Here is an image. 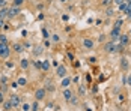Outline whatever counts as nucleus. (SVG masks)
<instances>
[{
  "instance_id": "obj_1",
  "label": "nucleus",
  "mask_w": 131,
  "mask_h": 111,
  "mask_svg": "<svg viewBox=\"0 0 131 111\" xmlns=\"http://www.w3.org/2000/svg\"><path fill=\"white\" fill-rule=\"evenodd\" d=\"M9 53H11V48L8 47V44H2L0 42V57H8L9 56Z\"/></svg>"
},
{
  "instance_id": "obj_2",
  "label": "nucleus",
  "mask_w": 131,
  "mask_h": 111,
  "mask_svg": "<svg viewBox=\"0 0 131 111\" xmlns=\"http://www.w3.org/2000/svg\"><path fill=\"white\" fill-rule=\"evenodd\" d=\"M56 74H57V77H60V78H65L66 77V68L63 65H57V66H56Z\"/></svg>"
},
{
  "instance_id": "obj_3",
  "label": "nucleus",
  "mask_w": 131,
  "mask_h": 111,
  "mask_svg": "<svg viewBox=\"0 0 131 111\" xmlns=\"http://www.w3.org/2000/svg\"><path fill=\"white\" fill-rule=\"evenodd\" d=\"M93 47H95V42H93L92 39H89V38H84V39H83V48L92 50Z\"/></svg>"
},
{
  "instance_id": "obj_4",
  "label": "nucleus",
  "mask_w": 131,
  "mask_h": 111,
  "mask_svg": "<svg viewBox=\"0 0 131 111\" xmlns=\"http://www.w3.org/2000/svg\"><path fill=\"white\" fill-rule=\"evenodd\" d=\"M45 93H47L45 89H38V90L35 92V98H36V101H42V99L45 98Z\"/></svg>"
},
{
  "instance_id": "obj_5",
  "label": "nucleus",
  "mask_w": 131,
  "mask_h": 111,
  "mask_svg": "<svg viewBox=\"0 0 131 111\" xmlns=\"http://www.w3.org/2000/svg\"><path fill=\"white\" fill-rule=\"evenodd\" d=\"M9 101H11L12 107H18V105H20V102H21V99H20V96H18V95H15V93L9 96Z\"/></svg>"
},
{
  "instance_id": "obj_6",
  "label": "nucleus",
  "mask_w": 131,
  "mask_h": 111,
  "mask_svg": "<svg viewBox=\"0 0 131 111\" xmlns=\"http://www.w3.org/2000/svg\"><path fill=\"white\" fill-rule=\"evenodd\" d=\"M18 14H20V8H18V6H15V5H14V6H11V8H9V18L17 17Z\"/></svg>"
},
{
  "instance_id": "obj_7",
  "label": "nucleus",
  "mask_w": 131,
  "mask_h": 111,
  "mask_svg": "<svg viewBox=\"0 0 131 111\" xmlns=\"http://www.w3.org/2000/svg\"><path fill=\"white\" fill-rule=\"evenodd\" d=\"M110 38H112L113 41H118L119 38H121V29H113L112 33H110Z\"/></svg>"
},
{
  "instance_id": "obj_8",
  "label": "nucleus",
  "mask_w": 131,
  "mask_h": 111,
  "mask_svg": "<svg viewBox=\"0 0 131 111\" xmlns=\"http://www.w3.org/2000/svg\"><path fill=\"white\" fill-rule=\"evenodd\" d=\"M105 53H115V42H107L104 45Z\"/></svg>"
},
{
  "instance_id": "obj_9",
  "label": "nucleus",
  "mask_w": 131,
  "mask_h": 111,
  "mask_svg": "<svg viewBox=\"0 0 131 111\" xmlns=\"http://www.w3.org/2000/svg\"><path fill=\"white\" fill-rule=\"evenodd\" d=\"M119 42H121L124 47H127V45L130 44V36H128V35H121V38H119Z\"/></svg>"
},
{
  "instance_id": "obj_10",
  "label": "nucleus",
  "mask_w": 131,
  "mask_h": 111,
  "mask_svg": "<svg viewBox=\"0 0 131 111\" xmlns=\"http://www.w3.org/2000/svg\"><path fill=\"white\" fill-rule=\"evenodd\" d=\"M6 17H9V9L5 6V8H2V9H0V18H2V20H5Z\"/></svg>"
},
{
  "instance_id": "obj_11",
  "label": "nucleus",
  "mask_w": 131,
  "mask_h": 111,
  "mask_svg": "<svg viewBox=\"0 0 131 111\" xmlns=\"http://www.w3.org/2000/svg\"><path fill=\"white\" fill-rule=\"evenodd\" d=\"M72 96H74V95H72V92H71L69 89H65V90H63V98H65L68 102H69V99L72 98Z\"/></svg>"
},
{
  "instance_id": "obj_12",
  "label": "nucleus",
  "mask_w": 131,
  "mask_h": 111,
  "mask_svg": "<svg viewBox=\"0 0 131 111\" xmlns=\"http://www.w3.org/2000/svg\"><path fill=\"white\" fill-rule=\"evenodd\" d=\"M69 84H71V78H69V77H65L60 86L63 87V89H68V87H69Z\"/></svg>"
},
{
  "instance_id": "obj_13",
  "label": "nucleus",
  "mask_w": 131,
  "mask_h": 111,
  "mask_svg": "<svg viewBox=\"0 0 131 111\" xmlns=\"http://www.w3.org/2000/svg\"><path fill=\"white\" fill-rule=\"evenodd\" d=\"M124 48H125V47H124L121 42H119V44H115V53H122Z\"/></svg>"
},
{
  "instance_id": "obj_14",
  "label": "nucleus",
  "mask_w": 131,
  "mask_h": 111,
  "mask_svg": "<svg viewBox=\"0 0 131 111\" xmlns=\"http://www.w3.org/2000/svg\"><path fill=\"white\" fill-rule=\"evenodd\" d=\"M128 2H130V0H127V2H124L122 5H119V11H121V12H125V11H127V8H128Z\"/></svg>"
},
{
  "instance_id": "obj_15",
  "label": "nucleus",
  "mask_w": 131,
  "mask_h": 111,
  "mask_svg": "<svg viewBox=\"0 0 131 111\" xmlns=\"http://www.w3.org/2000/svg\"><path fill=\"white\" fill-rule=\"evenodd\" d=\"M48 69H50V63L47 62V60H44L42 62V71H47L48 72Z\"/></svg>"
},
{
  "instance_id": "obj_16",
  "label": "nucleus",
  "mask_w": 131,
  "mask_h": 111,
  "mask_svg": "<svg viewBox=\"0 0 131 111\" xmlns=\"http://www.w3.org/2000/svg\"><path fill=\"white\" fill-rule=\"evenodd\" d=\"M3 108H5V110H11V108H12V104H11V101H6V102H3Z\"/></svg>"
},
{
  "instance_id": "obj_17",
  "label": "nucleus",
  "mask_w": 131,
  "mask_h": 111,
  "mask_svg": "<svg viewBox=\"0 0 131 111\" xmlns=\"http://www.w3.org/2000/svg\"><path fill=\"white\" fill-rule=\"evenodd\" d=\"M14 51H15V53H21V51H23V45L15 44V45H14Z\"/></svg>"
},
{
  "instance_id": "obj_18",
  "label": "nucleus",
  "mask_w": 131,
  "mask_h": 111,
  "mask_svg": "<svg viewBox=\"0 0 131 111\" xmlns=\"http://www.w3.org/2000/svg\"><path fill=\"white\" fill-rule=\"evenodd\" d=\"M45 90H48V92H54V86H53L51 81H48V83H47V87H45Z\"/></svg>"
},
{
  "instance_id": "obj_19",
  "label": "nucleus",
  "mask_w": 131,
  "mask_h": 111,
  "mask_svg": "<svg viewBox=\"0 0 131 111\" xmlns=\"http://www.w3.org/2000/svg\"><path fill=\"white\" fill-rule=\"evenodd\" d=\"M121 66H122V69H127L128 68V60L127 59H122L121 60Z\"/></svg>"
},
{
  "instance_id": "obj_20",
  "label": "nucleus",
  "mask_w": 131,
  "mask_h": 111,
  "mask_svg": "<svg viewBox=\"0 0 131 111\" xmlns=\"http://www.w3.org/2000/svg\"><path fill=\"white\" fill-rule=\"evenodd\" d=\"M21 68H23V69L29 68V60H27V59H23V60H21Z\"/></svg>"
},
{
  "instance_id": "obj_21",
  "label": "nucleus",
  "mask_w": 131,
  "mask_h": 111,
  "mask_svg": "<svg viewBox=\"0 0 131 111\" xmlns=\"http://www.w3.org/2000/svg\"><path fill=\"white\" fill-rule=\"evenodd\" d=\"M38 110H39V105H38V101H35L32 104V111H38Z\"/></svg>"
},
{
  "instance_id": "obj_22",
  "label": "nucleus",
  "mask_w": 131,
  "mask_h": 111,
  "mask_svg": "<svg viewBox=\"0 0 131 111\" xmlns=\"http://www.w3.org/2000/svg\"><path fill=\"white\" fill-rule=\"evenodd\" d=\"M122 24H124V21H122V20H118V21L115 23V27H113V29H121Z\"/></svg>"
},
{
  "instance_id": "obj_23",
  "label": "nucleus",
  "mask_w": 131,
  "mask_h": 111,
  "mask_svg": "<svg viewBox=\"0 0 131 111\" xmlns=\"http://www.w3.org/2000/svg\"><path fill=\"white\" fill-rule=\"evenodd\" d=\"M17 83H18V86H24L27 81H26V78H20V80H18Z\"/></svg>"
},
{
  "instance_id": "obj_24",
  "label": "nucleus",
  "mask_w": 131,
  "mask_h": 111,
  "mask_svg": "<svg viewBox=\"0 0 131 111\" xmlns=\"http://www.w3.org/2000/svg\"><path fill=\"white\" fill-rule=\"evenodd\" d=\"M32 110V105H29V104H23V111H29Z\"/></svg>"
},
{
  "instance_id": "obj_25",
  "label": "nucleus",
  "mask_w": 131,
  "mask_h": 111,
  "mask_svg": "<svg viewBox=\"0 0 131 111\" xmlns=\"http://www.w3.org/2000/svg\"><path fill=\"white\" fill-rule=\"evenodd\" d=\"M6 41H8L6 39V35H0V42L2 44H6Z\"/></svg>"
},
{
  "instance_id": "obj_26",
  "label": "nucleus",
  "mask_w": 131,
  "mask_h": 111,
  "mask_svg": "<svg viewBox=\"0 0 131 111\" xmlns=\"http://www.w3.org/2000/svg\"><path fill=\"white\" fill-rule=\"evenodd\" d=\"M23 2H24V0H14V5H15V6H20V5H23Z\"/></svg>"
},
{
  "instance_id": "obj_27",
  "label": "nucleus",
  "mask_w": 131,
  "mask_h": 111,
  "mask_svg": "<svg viewBox=\"0 0 131 111\" xmlns=\"http://www.w3.org/2000/svg\"><path fill=\"white\" fill-rule=\"evenodd\" d=\"M53 42H59V35H51Z\"/></svg>"
},
{
  "instance_id": "obj_28",
  "label": "nucleus",
  "mask_w": 131,
  "mask_h": 111,
  "mask_svg": "<svg viewBox=\"0 0 131 111\" xmlns=\"http://www.w3.org/2000/svg\"><path fill=\"white\" fill-rule=\"evenodd\" d=\"M42 33H44V38H45V39H48V38H50V35H48V32H47L45 29H42Z\"/></svg>"
},
{
  "instance_id": "obj_29",
  "label": "nucleus",
  "mask_w": 131,
  "mask_h": 111,
  "mask_svg": "<svg viewBox=\"0 0 131 111\" xmlns=\"http://www.w3.org/2000/svg\"><path fill=\"white\" fill-rule=\"evenodd\" d=\"M103 5L104 6H110L112 5V0H103Z\"/></svg>"
},
{
  "instance_id": "obj_30",
  "label": "nucleus",
  "mask_w": 131,
  "mask_h": 111,
  "mask_svg": "<svg viewBox=\"0 0 131 111\" xmlns=\"http://www.w3.org/2000/svg\"><path fill=\"white\" fill-rule=\"evenodd\" d=\"M84 92H86V90H84V87L80 86V87H79V93H80V95H84Z\"/></svg>"
},
{
  "instance_id": "obj_31",
  "label": "nucleus",
  "mask_w": 131,
  "mask_h": 111,
  "mask_svg": "<svg viewBox=\"0 0 131 111\" xmlns=\"http://www.w3.org/2000/svg\"><path fill=\"white\" fill-rule=\"evenodd\" d=\"M125 83H127L128 86H131V75H128V77L125 78Z\"/></svg>"
},
{
  "instance_id": "obj_32",
  "label": "nucleus",
  "mask_w": 131,
  "mask_h": 111,
  "mask_svg": "<svg viewBox=\"0 0 131 111\" xmlns=\"http://www.w3.org/2000/svg\"><path fill=\"white\" fill-rule=\"evenodd\" d=\"M6 6V0H0V9Z\"/></svg>"
},
{
  "instance_id": "obj_33",
  "label": "nucleus",
  "mask_w": 131,
  "mask_h": 111,
  "mask_svg": "<svg viewBox=\"0 0 131 111\" xmlns=\"http://www.w3.org/2000/svg\"><path fill=\"white\" fill-rule=\"evenodd\" d=\"M33 53H35V54H36V56H39L41 53H42V47H39V48L36 50V51H33Z\"/></svg>"
},
{
  "instance_id": "obj_34",
  "label": "nucleus",
  "mask_w": 131,
  "mask_h": 111,
  "mask_svg": "<svg viewBox=\"0 0 131 111\" xmlns=\"http://www.w3.org/2000/svg\"><path fill=\"white\" fill-rule=\"evenodd\" d=\"M35 66H36L38 69H42V63L41 62H35Z\"/></svg>"
},
{
  "instance_id": "obj_35",
  "label": "nucleus",
  "mask_w": 131,
  "mask_h": 111,
  "mask_svg": "<svg viewBox=\"0 0 131 111\" xmlns=\"http://www.w3.org/2000/svg\"><path fill=\"white\" fill-rule=\"evenodd\" d=\"M44 47H45V48H48V47H50V42H48V39H45V41H44Z\"/></svg>"
},
{
  "instance_id": "obj_36",
  "label": "nucleus",
  "mask_w": 131,
  "mask_h": 111,
  "mask_svg": "<svg viewBox=\"0 0 131 111\" xmlns=\"http://www.w3.org/2000/svg\"><path fill=\"white\" fill-rule=\"evenodd\" d=\"M124 2H127V0H115V3H116V5H122V3H124Z\"/></svg>"
},
{
  "instance_id": "obj_37",
  "label": "nucleus",
  "mask_w": 131,
  "mask_h": 111,
  "mask_svg": "<svg viewBox=\"0 0 131 111\" xmlns=\"http://www.w3.org/2000/svg\"><path fill=\"white\" fill-rule=\"evenodd\" d=\"M6 66H8V68H14V63L12 62H6Z\"/></svg>"
},
{
  "instance_id": "obj_38",
  "label": "nucleus",
  "mask_w": 131,
  "mask_h": 111,
  "mask_svg": "<svg viewBox=\"0 0 131 111\" xmlns=\"http://www.w3.org/2000/svg\"><path fill=\"white\" fill-rule=\"evenodd\" d=\"M105 14H107V15H113V9H107V12Z\"/></svg>"
},
{
  "instance_id": "obj_39",
  "label": "nucleus",
  "mask_w": 131,
  "mask_h": 111,
  "mask_svg": "<svg viewBox=\"0 0 131 111\" xmlns=\"http://www.w3.org/2000/svg\"><path fill=\"white\" fill-rule=\"evenodd\" d=\"M0 104H3V93L0 92Z\"/></svg>"
},
{
  "instance_id": "obj_40",
  "label": "nucleus",
  "mask_w": 131,
  "mask_h": 111,
  "mask_svg": "<svg viewBox=\"0 0 131 111\" xmlns=\"http://www.w3.org/2000/svg\"><path fill=\"white\" fill-rule=\"evenodd\" d=\"M2 27H5V23H3V20L0 18V29H2Z\"/></svg>"
},
{
  "instance_id": "obj_41",
  "label": "nucleus",
  "mask_w": 131,
  "mask_h": 111,
  "mask_svg": "<svg viewBox=\"0 0 131 111\" xmlns=\"http://www.w3.org/2000/svg\"><path fill=\"white\" fill-rule=\"evenodd\" d=\"M60 2H66V0H60Z\"/></svg>"
}]
</instances>
